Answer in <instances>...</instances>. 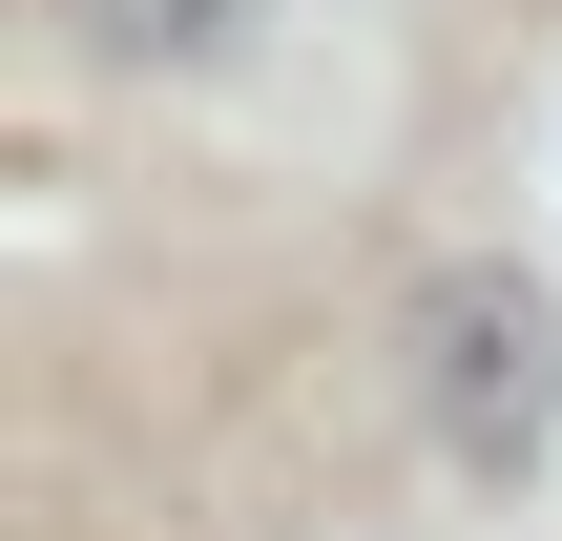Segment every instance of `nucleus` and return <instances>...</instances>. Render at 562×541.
I'll return each instance as SVG.
<instances>
[{
    "instance_id": "f257e3e1",
    "label": "nucleus",
    "mask_w": 562,
    "mask_h": 541,
    "mask_svg": "<svg viewBox=\"0 0 562 541\" xmlns=\"http://www.w3.org/2000/svg\"><path fill=\"white\" fill-rule=\"evenodd\" d=\"M417 417H438L459 480H542V438H562V292L521 250H459L417 292Z\"/></svg>"
},
{
    "instance_id": "f03ea898",
    "label": "nucleus",
    "mask_w": 562,
    "mask_h": 541,
    "mask_svg": "<svg viewBox=\"0 0 562 541\" xmlns=\"http://www.w3.org/2000/svg\"><path fill=\"white\" fill-rule=\"evenodd\" d=\"M63 21H83L104 83H229V63L271 42V0H63Z\"/></svg>"
}]
</instances>
